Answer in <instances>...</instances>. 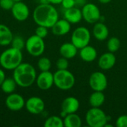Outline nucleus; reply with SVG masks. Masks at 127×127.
<instances>
[{"label":"nucleus","instance_id":"nucleus-1","mask_svg":"<svg viewBox=\"0 0 127 127\" xmlns=\"http://www.w3.org/2000/svg\"><path fill=\"white\" fill-rule=\"evenodd\" d=\"M32 17L37 25L51 28L59 19V13L54 4L51 3L41 4L34 8Z\"/></svg>","mask_w":127,"mask_h":127},{"label":"nucleus","instance_id":"nucleus-2","mask_svg":"<svg viewBox=\"0 0 127 127\" xmlns=\"http://www.w3.org/2000/svg\"><path fill=\"white\" fill-rule=\"evenodd\" d=\"M37 77L36 71L33 65L28 63H22L13 71V78L18 86L21 88L31 87Z\"/></svg>","mask_w":127,"mask_h":127},{"label":"nucleus","instance_id":"nucleus-3","mask_svg":"<svg viewBox=\"0 0 127 127\" xmlns=\"http://www.w3.org/2000/svg\"><path fill=\"white\" fill-rule=\"evenodd\" d=\"M22 51L13 47L5 49L0 54V65L7 71H13L22 63Z\"/></svg>","mask_w":127,"mask_h":127},{"label":"nucleus","instance_id":"nucleus-4","mask_svg":"<svg viewBox=\"0 0 127 127\" xmlns=\"http://www.w3.org/2000/svg\"><path fill=\"white\" fill-rule=\"evenodd\" d=\"M54 86L60 90L67 91L72 89L75 84V77L68 69L58 70L54 73Z\"/></svg>","mask_w":127,"mask_h":127},{"label":"nucleus","instance_id":"nucleus-5","mask_svg":"<svg viewBox=\"0 0 127 127\" xmlns=\"http://www.w3.org/2000/svg\"><path fill=\"white\" fill-rule=\"evenodd\" d=\"M86 121L90 127H104L109 121V117L100 108L92 107L86 114Z\"/></svg>","mask_w":127,"mask_h":127},{"label":"nucleus","instance_id":"nucleus-6","mask_svg":"<svg viewBox=\"0 0 127 127\" xmlns=\"http://www.w3.org/2000/svg\"><path fill=\"white\" fill-rule=\"evenodd\" d=\"M25 48L31 56L34 57H39L42 55L45 49L44 39L33 34L26 39Z\"/></svg>","mask_w":127,"mask_h":127},{"label":"nucleus","instance_id":"nucleus-7","mask_svg":"<svg viewBox=\"0 0 127 127\" xmlns=\"http://www.w3.org/2000/svg\"><path fill=\"white\" fill-rule=\"evenodd\" d=\"M91 40V33L89 30L83 26L77 28L72 33L71 42L78 48L80 49L88 45Z\"/></svg>","mask_w":127,"mask_h":127},{"label":"nucleus","instance_id":"nucleus-8","mask_svg":"<svg viewBox=\"0 0 127 127\" xmlns=\"http://www.w3.org/2000/svg\"><path fill=\"white\" fill-rule=\"evenodd\" d=\"M83 19L89 24H95L97 22L100 17V10L99 7L93 3H86L82 7Z\"/></svg>","mask_w":127,"mask_h":127},{"label":"nucleus","instance_id":"nucleus-9","mask_svg":"<svg viewBox=\"0 0 127 127\" xmlns=\"http://www.w3.org/2000/svg\"><path fill=\"white\" fill-rule=\"evenodd\" d=\"M89 84L93 91L103 92L107 88L108 80L103 72L95 71L89 77Z\"/></svg>","mask_w":127,"mask_h":127},{"label":"nucleus","instance_id":"nucleus-10","mask_svg":"<svg viewBox=\"0 0 127 127\" xmlns=\"http://www.w3.org/2000/svg\"><path fill=\"white\" fill-rule=\"evenodd\" d=\"M4 103L6 107L12 112L21 111L25 106V100L23 96L15 92L7 95Z\"/></svg>","mask_w":127,"mask_h":127},{"label":"nucleus","instance_id":"nucleus-11","mask_svg":"<svg viewBox=\"0 0 127 127\" xmlns=\"http://www.w3.org/2000/svg\"><path fill=\"white\" fill-rule=\"evenodd\" d=\"M25 108L32 115H39L44 112L45 105L44 100L41 97L33 96L25 100Z\"/></svg>","mask_w":127,"mask_h":127},{"label":"nucleus","instance_id":"nucleus-12","mask_svg":"<svg viewBox=\"0 0 127 127\" xmlns=\"http://www.w3.org/2000/svg\"><path fill=\"white\" fill-rule=\"evenodd\" d=\"M10 11L13 17L18 22H24L27 20L30 16L29 7L23 1H16Z\"/></svg>","mask_w":127,"mask_h":127},{"label":"nucleus","instance_id":"nucleus-13","mask_svg":"<svg viewBox=\"0 0 127 127\" xmlns=\"http://www.w3.org/2000/svg\"><path fill=\"white\" fill-rule=\"evenodd\" d=\"M80 108V102L74 97H68L65 98L61 103L60 117L64 118L68 114L76 113Z\"/></svg>","mask_w":127,"mask_h":127},{"label":"nucleus","instance_id":"nucleus-14","mask_svg":"<svg viewBox=\"0 0 127 127\" xmlns=\"http://www.w3.org/2000/svg\"><path fill=\"white\" fill-rule=\"evenodd\" d=\"M35 83L39 89L42 91L48 90L54 85V74L50 71H41L37 75Z\"/></svg>","mask_w":127,"mask_h":127},{"label":"nucleus","instance_id":"nucleus-15","mask_svg":"<svg viewBox=\"0 0 127 127\" xmlns=\"http://www.w3.org/2000/svg\"><path fill=\"white\" fill-rule=\"evenodd\" d=\"M116 63V57L112 52L103 54L98 60V65L103 71H108L114 67Z\"/></svg>","mask_w":127,"mask_h":127},{"label":"nucleus","instance_id":"nucleus-16","mask_svg":"<svg viewBox=\"0 0 127 127\" xmlns=\"http://www.w3.org/2000/svg\"><path fill=\"white\" fill-rule=\"evenodd\" d=\"M51 31L56 36H64L71 31V23L65 19H59L52 26Z\"/></svg>","mask_w":127,"mask_h":127},{"label":"nucleus","instance_id":"nucleus-17","mask_svg":"<svg viewBox=\"0 0 127 127\" xmlns=\"http://www.w3.org/2000/svg\"><path fill=\"white\" fill-rule=\"evenodd\" d=\"M64 19L68 21L71 24H77L80 22L83 19L82 11L77 7H73L64 10Z\"/></svg>","mask_w":127,"mask_h":127},{"label":"nucleus","instance_id":"nucleus-18","mask_svg":"<svg viewBox=\"0 0 127 127\" xmlns=\"http://www.w3.org/2000/svg\"><path fill=\"white\" fill-rule=\"evenodd\" d=\"M92 33L96 39L99 41H103L108 38L109 31L108 27L104 23L97 22L95 23L92 30Z\"/></svg>","mask_w":127,"mask_h":127},{"label":"nucleus","instance_id":"nucleus-19","mask_svg":"<svg viewBox=\"0 0 127 127\" xmlns=\"http://www.w3.org/2000/svg\"><path fill=\"white\" fill-rule=\"evenodd\" d=\"M77 48L71 42H65L60 47V54L61 57H63L68 60L72 59L76 57L77 54Z\"/></svg>","mask_w":127,"mask_h":127},{"label":"nucleus","instance_id":"nucleus-20","mask_svg":"<svg viewBox=\"0 0 127 127\" xmlns=\"http://www.w3.org/2000/svg\"><path fill=\"white\" fill-rule=\"evenodd\" d=\"M80 57L85 62H93L96 60L97 57V52L96 48L89 45L80 48Z\"/></svg>","mask_w":127,"mask_h":127},{"label":"nucleus","instance_id":"nucleus-21","mask_svg":"<svg viewBox=\"0 0 127 127\" xmlns=\"http://www.w3.org/2000/svg\"><path fill=\"white\" fill-rule=\"evenodd\" d=\"M13 34L8 26L4 24H0V45L7 46L10 45Z\"/></svg>","mask_w":127,"mask_h":127},{"label":"nucleus","instance_id":"nucleus-22","mask_svg":"<svg viewBox=\"0 0 127 127\" xmlns=\"http://www.w3.org/2000/svg\"><path fill=\"white\" fill-rule=\"evenodd\" d=\"M106 97L103 92L94 91V92L89 97V103L92 107L100 108L104 103Z\"/></svg>","mask_w":127,"mask_h":127},{"label":"nucleus","instance_id":"nucleus-23","mask_svg":"<svg viewBox=\"0 0 127 127\" xmlns=\"http://www.w3.org/2000/svg\"><path fill=\"white\" fill-rule=\"evenodd\" d=\"M63 124L65 127H81L82 120L76 113H71L63 118Z\"/></svg>","mask_w":127,"mask_h":127},{"label":"nucleus","instance_id":"nucleus-24","mask_svg":"<svg viewBox=\"0 0 127 127\" xmlns=\"http://www.w3.org/2000/svg\"><path fill=\"white\" fill-rule=\"evenodd\" d=\"M17 86H18L15 80L12 77H6L2 82V83L1 84L0 88H1V90L3 92V93L10 95L15 92Z\"/></svg>","mask_w":127,"mask_h":127},{"label":"nucleus","instance_id":"nucleus-25","mask_svg":"<svg viewBox=\"0 0 127 127\" xmlns=\"http://www.w3.org/2000/svg\"><path fill=\"white\" fill-rule=\"evenodd\" d=\"M45 127H63V119L61 117L52 115L48 117L44 122Z\"/></svg>","mask_w":127,"mask_h":127},{"label":"nucleus","instance_id":"nucleus-26","mask_svg":"<svg viewBox=\"0 0 127 127\" xmlns=\"http://www.w3.org/2000/svg\"><path fill=\"white\" fill-rule=\"evenodd\" d=\"M121 45V40L119 38L116 36H112L109 38L107 42V49L109 51L112 53L117 52L120 49Z\"/></svg>","mask_w":127,"mask_h":127},{"label":"nucleus","instance_id":"nucleus-27","mask_svg":"<svg viewBox=\"0 0 127 127\" xmlns=\"http://www.w3.org/2000/svg\"><path fill=\"white\" fill-rule=\"evenodd\" d=\"M37 67L40 71H50L51 68V61L48 57H40L37 62Z\"/></svg>","mask_w":127,"mask_h":127},{"label":"nucleus","instance_id":"nucleus-28","mask_svg":"<svg viewBox=\"0 0 127 127\" xmlns=\"http://www.w3.org/2000/svg\"><path fill=\"white\" fill-rule=\"evenodd\" d=\"M25 41L21 36H13L12 42L10 43L11 47L22 51L25 47Z\"/></svg>","mask_w":127,"mask_h":127},{"label":"nucleus","instance_id":"nucleus-29","mask_svg":"<svg viewBox=\"0 0 127 127\" xmlns=\"http://www.w3.org/2000/svg\"><path fill=\"white\" fill-rule=\"evenodd\" d=\"M56 65L58 70H64V69H68L69 63H68V60L61 57L57 60Z\"/></svg>","mask_w":127,"mask_h":127},{"label":"nucleus","instance_id":"nucleus-30","mask_svg":"<svg viewBox=\"0 0 127 127\" xmlns=\"http://www.w3.org/2000/svg\"><path fill=\"white\" fill-rule=\"evenodd\" d=\"M48 28L44 26L38 25V27L35 29V34L38 36L39 37H41L42 39H45L48 34Z\"/></svg>","mask_w":127,"mask_h":127},{"label":"nucleus","instance_id":"nucleus-31","mask_svg":"<svg viewBox=\"0 0 127 127\" xmlns=\"http://www.w3.org/2000/svg\"><path fill=\"white\" fill-rule=\"evenodd\" d=\"M14 3L13 0H0V7L4 10H10Z\"/></svg>","mask_w":127,"mask_h":127},{"label":"nucleus","instance_id":"nucleus-32","mask_svg":"<svg viewBox=\"0 0 127 127\" xmlns=\"http://www.w3.org/2000/svg\"><path fill=\"white\" fill-rule=\"evenodd\" d=\"M116 126L118 127H127V115H123L118 118L116 121Z\"/></svg>","mask_w":127,"mask_h":127},{"label":"nucleus","instance_id":"nucleus-33","mask_svg":"<svg viewBox=\"0 0 127 127\" xmlns=\"http://www.w3.org/2000/svg\"><path fill=\"white\" fill-rule=\"evenodd\" d=\"M63 7L65 9H68L73 7H75V1L74 0H63L61 2Z\"/></svg>","mask_w":127,"mask_h":127},{"label":"nucleus","instance_id":"nucleus-34","mask_svg":"<svg viewBox=\"0 0 127 127\" xmlns=\"http://www.w3.org/2000/svg\"><path fill=\"white\" fill-rule=\"evenodd\" d=\"M75 1V6L77 7H83L86 3L87 0H74Z\"/></svg>","mask_w":127,"mask_h":127},{"label":"nucleus","instance_id":"nucleus-35","mask_svg":"<svg viewBox=\"0 0 127 127\" xmlns=\"http://www.w3.org/2000/svg\"><path fill=\"white\" fill-rule=\"evenodd\" d=\"M5 78H6V75H5V72H4V69L0 68V86Z\"/></svg>","mask_w":127,"mask_h":127},{"label":"nucleus","instance_id":"nucleus-36","mask_svg":"<svg viewBox=\"0 0 127 127\" xmlns=\"http://www.w3.org/2000/svg\"><path fill=\"white\" fill-rule=\"evenodd\" d=\"M62 1H63V0H48L49 3H51V4H54V5H55V4H61Z\"/></svg>","mask_w":127,"mask_h":127},{"label":"nucleus","instance_id":"nucleus-37","mask_svg":"<svg viewBox=\"0 0 127 127\" xmlns=\"http://www.w3.org/2000/svg\"><path fill=\"white\" fill-rule=\"evenodd\" d=\"M35 1L38 4H47L49 3L48 0H35Z\"/></svg>","mask_w":127,"mask_h":127},{"label":"nucleus","instance_id":"nucleus-38","mask_svg":"<svg viewBox=\"0 0 127 127\" xmlns=\"http://www.w3.org/2000/svg\"><path fill=\"white\" fill-rule=\"evenodd\" d=\"M99 2H100L101 4H108L109 2H111L112 0H97Z\"/></svg>","mask_w":127,"mask_h":127},{"label":"nucleus","instance_id":"nucleus-39","mask_svg":"<svg viewBox=\"0 0 127 127\" xmlns=\"http://www.w3.org/2000/svg\"><path fill=\"white\" fill-rule=\"evenodd\" d=\"M13 1L16 2V1H23V0H13Z\"/></svg>","mask_w":127,"mask_h":127}]
</instances>
